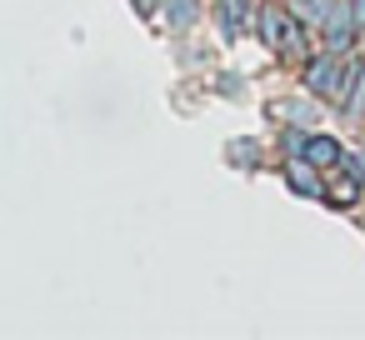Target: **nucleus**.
Instances as JSON below:
<instances>
[]
</instances>
